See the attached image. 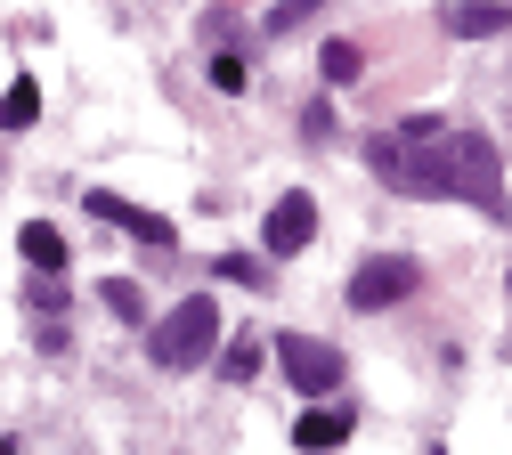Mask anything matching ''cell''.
<instances>
[{
	"label": "cell",
	"mask_w": 512,
	"mask_h": 455,
	"mask_svg": "<svg viewBox=\"0 0 512 455\" xmlns=\"http://www.w3.org/2000/svg\"><path fill=\"white\" fill-rule=\"evenodd\" d=\"M25 301H33V309H57V301H74V293L57 285V277H33V285H25Z\"/></svg>",
	"instance_id": "16"
},
{
	"label": "cell",
	"mask_w": 512,
	"mask_h": 455,
	"mask_svg": "<svg viewBox=\"0 0 512 455\" xmlns=\"http://www.w3.org/2000/svg\"><path fill=\"white\" fill-rule=\"evenodd\" d=\"M439 25H447V33H464V41H488V33L512 25V9H504V0H447Z\"/></svg>",
	"instance_id": "7"
},
{
	"label": "cell",
	"mask_w": 512,
	"mask_h": 455,
	"mask_svg": "<svg viewBox=\"0 0 512 455\" xmlns=\"http://www.w3.org/2000/svg\"><path fill=\"white\" fill-rule=\"evenodd\" d=\"M17 252H25V269H33V277H57V269H66V228L25 220V228H17Z\"/></svg>",
	"instance_id": "8"
},
{
	"label": "cell",
	"mask_w": 512,
	"mask_h": 455,
	"mask_svg": "<svg viewBox=\"0 0 512 455\" xmlns=\"http://www.w3.org/2000/svg\"><path fill=\"white\" fill-rule=\"evenodd\" d=\"M358 74V49L350 41H326V82H350Z\"/></svg>",
	"instance_id": "14"
},
{
	"label": "cell",
	"mask_w": 512,
	"mask_h": 455,
	"mask_svg": "<svg viewBox=\"0 0 512 455\" xmlns=\"http://www.w3.org/2000/svg\"><path fill=\"white\" fill-rule=\"evenodd\" d=\"M220 277H228V285H269V269H261V260H244V252L220 260Z\"/></svg>",
	"instance_id": "13"
},
{
	"label": "cell",
	"mask_w": 512,
	"mask_h": 455,
	"mask_svg": "<svg viewBox=\"0 0 512 455\" xmlns=\"http://www.w3.org/2000/svg\"><path fill=\"white\" fill-rule=\"evenodd\" d=\"M220 366H228V382H252V374H261V334H236Z\"/></svg>",
	"instance_id": "12"
},
{
	"label": "cell",
	"mask_w": 512,
	"mask_h": 455,
	"mask_svg": "<svg viewBox=\"0 0 512 455\" xmlns=\"http://www.w3.org/2000/svg\"><path fill=\"white\" fill-rule=\"evenodd\" d=\"M504 212H512V204H504Z\"/></svg>",
	"instance_id": "18"
},
{
	"label": "cell",
	"mask_w": 512,
	"mask_h": 455,
	"mask_svg": "<svg viewBox=\"0 0 512 455\" xmlns=\"http://www.w3.org/2000/svg\"><path fill=\"white\" fill-rule=\"evenodd\" d=\"M0 455H17V439H0Z\"/></svg>",
	"instance_id": "17"
},
{
	"label": "cell",
	"mask_w": 512,
	"mask_h": 455,
	"mask_svg": "<svg viewBox=\"0 0 512 455\" xmlns=\"http://www.w3.org/2000/svg\"><path fill=\"white\" fill-rule=\"evenodd\" d=\"M277 366L293 390H309V399H326V390H342V350L317 342V334H277Z\"/></svg>",
	"instance_id": "3"
},
{
	"label": "cell",
	"mask_w": 512,
	"mask_h": 455,
	"mask_svg": "<svg viewBox=\"0 0 512 455\" xmlns=\"http://www.w3.org/2000/svg\"><path fill=\"white\" fill-rule=\"evenodd\" d=\"M423 285V269L407 252H374V260H358L350 269V309H391V301H407Z\"/></svg>",
	"instance_id": "4"
},
{
	"label": "cell",
	"mask_w": 512,
	"mask_h": 455,
	"mask_svg": "<svg viewBox=\"0 0 512 455\" xmlns=\"http://www.w3.org/2000/svg\"><path fill=\"white\" fill-rule=\"evenodd\" d=\"M317 9H309V0H285V9H269V33H293V25H309Z\"/></svg>",
	"instance_id": "15"
},
{
	"label": "cell",
	"mask_w": 512,
	"mask_h": 455,
	"mask_svg": "<svg viewBox=\"0 0 512 455\" xmlns=\"http://www.w3.org/2000/svg\"><path fill=\"white\" fill-rule=\"evenodd\" d=\"M33 114H41V90H33L25 74H17V82H9V98H0V130H25Z\"/></svg>",
	"instance_id": "10"
},
{
	"label": "cell",
	"mask_w": 512,
	"mask_h": 455,
	"mask_svg": "<svg viewBox=\"0 0 512 455\" xmlns=\"http://www.w3.org/2000/svg\"><path fill=\"white\" fill-rule=\"evenodd\" d=\"M350 439V407H309L301 423H293V447L301 455H326V447H342Z\"/></svg>",
	"instance_id": "9"
},
{
	"label": "cell",
	"mask_w": 512,
	"mask_h": 455,
	"mask_svg": "<svg viewBox=\"0 0 512 455\" xmlns=\"http://www.w3.org/2000/svg\"><path fill=\"white\" fill-rule=\"evenodd\" d=\"M98 293H106V309H114V317H122V325H139V317H147V293H139V285H131V277H106V285H98Z\"/></svg>",
	"instance_id": "11"
},
{
	"label": "cell",
	"mask_w": 512,
	"mask_h": 455,
	"mask_svg": "<svg viewBox=\"0 0 512 455\" xmlns=\"http://www.w3.org/2000/svg\"><path fill=\"white\" fill-rule=\"evenodd\" d=\"M212 342H220V301H212V293H187L171 317H155L147 358L171 366V374H187V366H204V358H212Z\"/></svg>",
	"instance_id": "2"
},
{
	"label": "cell",
	"mask_w": 512,
	"mask_h": 455,
	"mask_svg": "<svg viewBox=\"0 0 512 455\" xmlns=\"http://www.w3.org/2000/svg\"><path fill=\"white\" fill-rule=\"evenodd\" d=\"M309 236H317V204H309L301 187H285L277 204H269V228H261V244H269V260H285V252H301Z\"/></svg>",
	"instance_id": "5"
},
{
	"label": "cell",
	"mask_w": 512,
	"mask_h": 455,
	"mask_svg": "<svg viewBox=\"0 0 512 455\" xmlns=\"http://www.w3.org/2000/svg\"><path fill=\"white\" fill-rule=\"evenodd\" d=\"M90 212H98V220H114L122 236L155 244V252H171V244H179V228H171L163 212H147V204H122V195H106V187H90Z\"/></svg>",
	"instance_id": "6"
},
{
	"label": "cell",
	"mask_w": 512,
	"mask_h": 455,
	"mask_svg": "<svg viewBox=\"0 0 512 455\" xmlns=\"http://www.w3.org/2000/svg\"><path fill=\"white\" fill-rule=\"evenodd\" d=\"M366 163L391 195H415V204H504V163L488 130H447L431 114L399 122V130H374Z\"/></svg>",
	"instance_id": "1"
}]
</instances>
